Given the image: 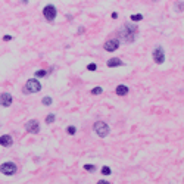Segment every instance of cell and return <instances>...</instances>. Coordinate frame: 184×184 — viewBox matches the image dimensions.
I'll use <instances>...</instances> for the list:
<instances>
[{
    "label": "cell",
    "mask_w": 184,
    "mask_h": 184,
    "mask_svg": "<svg viewBox=\"0 0 184 184\" xmlns=\"http://www.w3.org/2000/svg\"><path fill=\"white\" fill-rule=\"evenodd\" d=\"M137 34H138V28L134 24H124L121 27V29L118 31L119 39L122 40L124 43H133L136 40Z\"/></svg>",
    "instance_id": "1"
},
{
    "label": "cell",
    "mask_w": 184,
    "mask_h": 184,
    "mask_svg": "<svg viewBox=\"0 0 184 184\" xmlns=\"http://www.w3.org/2000/svg\"><path fill=\"white\" fill-rule=\"evenodd\" d=\"M93 131L96 133L99 137H106L109 133H111V128H109V125H107L106 122H103V121H97V122H94L93 124Z\"/></svg>",
    "instance_id": "2"
},
{
    "label": "cell",
    "mask_w": 184,
    "mask_h": 184,
    "mask_svg": "<svg viewBox=\"0 0 184 184\" xmlns=\"http://www.w3.org/2000/svg\"><path fill=\"white\" fill-rule=\"evenodd\" d=\"M24 88H25L24 93H39L40 90H41V84H40L36 78H31V80H28L25 83Z\"/></svg>",
    "instance_id": "3"
},
{
    "label": "cell",
    "mask_w": 184,
    "mask_h": 184,
    "mask_svg": "<svg viewBox=\"0 0 184 184\" xmlns=\"http://www.w3.org/2000/svg\"><path fill=\"white\" fill-rule=\"evenodd\" d=\"M16 171H18V166L13 162H5V164L0 165V172L5 175H13Z\"/></svg>",
    "instance_id": "4"
},
{
    "label": "cell",
    "mask_w": 184,
    "mask_h": 184,
    "mask_svg": "<svg viewBox=\"0 0 184 184\" xmlns=\"http://www.w3.org/2000/svg\"><path fill=\"white\" fill-rule=\"evenodd\" d=\"M152 56H153V62L158 63V65H161V63H164L165 62V52L161 46H156V47L153 49Z\"/></svg>",
    "instance_id": "5"
},
{
    "label": "cell",
    "mask_w": 184,
    "mask_h": 184,
    "mask_svg": "<svg viewBox=\"0 0 184 184\" xmlns=\"http://www.w3.org/2000/svg\"><path fill=\"white\" fill-rule=\"evenodd\" d=\"M56 15H58V10H56V8H55L53 5L44 6V9H43V16H44L47 21H55Z\"/></svg>",
    "instance_id": "6"
},
{
    "label": "cell",
    "mask_w": 184,
    "mask_h": 184,
    "mask_svg": "<svg viewBox=\"0 0 184 184\" xmlns=\"http://www.w3.org/2000/svg\"><path fill=\"white\" fill-rule=\"evenodd\" d=\"M25 130L31 134H37V133H40V122L37 119H29L25 124Z\"/></svg>",
    "instance_id": "7"
},
{
    "label": "cell",
    "mask_w": 184,
    "mask_h": 184,
    "mask_svg": "<svg viewBox=\"0 0 184 184\" xmlns=\"http://www.w3.org/2000/svg\"><path fill=\"white\" fill-rule=\"evenodd\" d=\"M119 40L118 39H112V40H107V41H105V44H103V49L106 50V52H115V50H118V47H119Z\"/></svg>",
    "instance_id": "8"
},
{
    "label": "cell",
    "mask_w": 184,
    "mask_h": 184,
    "mask_svg": "<svg viewBox=\"0 0 184 184\" xmlns=\"http://www.w3.org/2000/svg\"><path fill=\"white\" fill-rule=\"evenodd\" d=\"M12 102H13V97L10 93H2L0 94V105L3 107H9L12 105Z\"/></svg>",
    "instance_id": "9"
},
{
    "label": "cell",
    "mask_w": 184,
    "mask_h": 184,
    "mask_svg": "<svg viewBox=\"0 0 184 184\" xmlns=\"http://www.w3.org/2000/svg\"><path fill=\"white\" fill-rule=\"evenodd\" d=\"M13 145V138L9 134H5V136L0 137V146H5V147H9Z\"/></svg>",
    "instance_id": "10"
},
{
    "label": "cell",
    "mask_w": 184,
    "mask_h": 184,
    "mask_svg": "<svg viewBox=\"0 0 184 184\" xmlns=\"http://www.w3.org/2000/svg\"><path fill=\"white\" fill-rule=\"evenodd\" d=\"M106 65L109 68H116V66H121V65H124V63H122V60L119 58H111L106 62Z\"/></svg>",
    "instance_id": "11"
},
{
    "label": "cell",
    "mask_w": 184,
    "mask_h": 184,
    "mask_svg": "<svg viewBox=\"0 0 184 184\" xmlns=\"http://www.w3.org/2000/svg\"><path fill=\"white\" fill-rule=\"evenodd\" d=\"M116 94H118V96H127V94H128V87L124 86V84H119V86L116 87Z\"/></svg>",
    "instance_id": "12"
},
{
    "label": "cell",
    "mask_w": 184,
    "mask_h": 184,
    "mask_svg": "<svg viewBox=\"0 0 184 184\" xmlns=\"http://www.w3.org/2000/svg\"><path fill=\"white\" fill-rule=\"evenodd\" d=\"M41 103L44 105V106H50L52 103H53V99L50 96H46V97H43V100H41Z\"/></svg>",
    "instance_id": "13"
},
{
    "label": "cell",
    "mask_w": 184,
    "mask_h": 184,
    "mask_svg": "<svg viewBox=\"0 0 184 184\" xmlns=\"http://www.w3.org/2000/svg\"><path fill=\"white\" fill-rule=\"evenodd\" d=\"M55 119H56V115H55V114H49V115L46 116V124H53Z\"/></svg>",
    "instance_id": "14"
},
{
    "label": "cell",
    "mask_w": 184,
    "mask_h": 184,
    "mask_svg": "<svg viewBox=\"0 0 184 184\" xmlns=\"http://www.w3.org/2000/svg\"><path fill=\"white\" fill-rule=\"evenodd\" d=\"M103 93V88L102 87H93V90H91V94L93 96H99V94H102Z\"/></svg>",
    "instance_id": "15"
},
{
    "label": "cell",
    "mask_w": 184,
    "mask_h": 184,
    "mask_svg": "<svg viewBox=\"0 0 184 184\" xmlns=\"http://www.w3.org/2000/svg\"><path fill=\"white\" fill-rule=\"evenodd\" d=\"M130 18H131V21H133V22H138V21L143 19V15H141V13H136V15H131Z\"/></svg>",
    "instance_id": "16"
},
{
    "label": "cell",
    "mask_w": 184,
    "mask_h": 184,
    "mask_svg": "<svg viewBox=\"0 0 184 184\" xmlns=\"http://www.w3.org/2000/svg\"><path fill=\"white\" fill-rule=\"evenodd\" d=\"M49 72L47 71H44V69H39V71H36V74H34V75H36V77H46V75H47Z\"/></svg>",
    "instance_id": "17"
},
{
    "label": "cell",
    "mask_w": 184,
    "mask_h": 184,
    "mask_svg": "<svg viewBox=\"0 0 184 184\" xmlns=\"http://www.w3.org/2000/svg\"><path fill=\"white\" fill-rule=\"evenodd\" d=\"M84 169L88 171V172H94V171H96V166H94V165H90V164H86L84 165Z\"/></svg>",
    "instance_id": "18"
},
{
    "label": "cell",
    "mask_w": 184,
    "mask_h": 184,
    "mask_svg": "<svg viewBox=\"0 0 184 184\" xmlns=\"http://www.w3.org/2000/svg\"><path fill=\"white\" fill-rule=\"evenodd\" d=\"M100 172H102L103 175H111V172H112V171H111V168H109V166H106V165H105V166H102V171H100Z\"/></svg>",
    "instance_id": "19"
},
{
    "label": "cell",
    "mask_w": 184,
    "mask_h": 184,
    "mask_svg": "<svg viewBox=\"0 0 184 184\" xmlns=\"http://www.w3.org/2000/svg\"><path fill=\"white\" fill-rule=\"evenodd\" d=\"M66 133H68V134H71V136H74V134L77 133V128H75L74 125H69L68 128H66Z\"/></svg>",
    "instance_id": "20"
},
{
    "label": "cell",
    "mask_w": 184,
    "mask_h": 184,
    "mask_svg": "<svg viewBox=\"0 0 184 184\" xmlns=\"http://www.w3.org/2000/svg\"><path fill=\"white\" fill-rule=\"evenodd\" d=\"M87 69H88V71H96V69H97V65H96V63H88V65H87Z\"/></svg>",
    "instance_id": "21"
},
{
    "label": "cell",
    "mask_w": 184,
    "mask_h": 184,
    "mask_svg": "<svg viewBox=\"0 0 184 184\" xmlns=\"http://www.w3.org/2000/svg\"><path fill=\"white\" fill-rule=\"evenodd\" d=\"M12 39H13L12 36H3V40H5V41H10Z\"/></svg>",
    "instance_id": "22"
},
{
    "label": "cell",
    "mask_w": 184,
    "mask_h": 184,
    "mask_svg": "<svg viewBox=\"0 0 184 184\" xmlns=\"http://www.w3.org/2000/svg\"><path fill=\"white\" fill-rule=\"evenodd\" d=\"M97 184H111V183H109V181H106V180H100Z\"/></svg>",
    "instance_id": "23"
},
{
    "label": "cell",
    "mask_w": 184,
    "mask_h": 184,
    "mask_svg": "<svg viewBox=\"0 0 184 184\" xmlns=\"http://www.w3.org/2000/svg\"><path fill=\"white\" fill-rule=\"evenodd\" d=\"M112 18H114V19H116V18H118V13H116V12H114V13H112Z\"/></svg>",
    "instance_id": "24"
}]
</instances>
